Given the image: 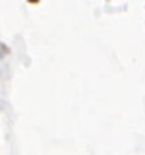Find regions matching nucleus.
<instances>
[{
  "label": "nucleus",
  "mask_w": 145,
  "mask_h": 155,
  "mask_svg": "<svg viewBox=\"0 0 145 155\" xmlns=\"http://www.w3.org/2000/svg\"><path fill=\"white\" fill-rule=\"evenodd\" d=\"M7 53H9V48H7V46L4 45V43H0V58H4V56L7 55Z\"/></svg>",
  "instance_id": "obj_1"
},
{
  "label": "nucleus",
  "mask_w": 145,
  "mask_h": 155,
  "mask_svg": "<svg viewBox=\"0 0 145 155\" xmlns=\"http://www.w3.org/2000/svg\"><path fill=\"white\" fill-rule=\"evenodd\" d=\"M27 2H29V4H38L39 0H27Z\"/></svg>",
  "instance_id": "obj_2"
}]
</instances>
